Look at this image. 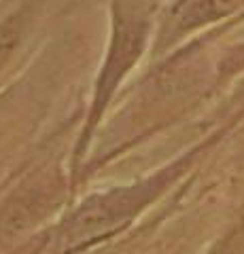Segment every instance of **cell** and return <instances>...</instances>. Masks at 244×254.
Returning a JSON list of instances; mask_svg holds the SVG:
<instances>
[{
	"label": "cell",
	"mask_w": 244,
	"mask_h": 254,
	"mask_svg": "<svg viewBox=\"0 0 244 254\" xmlns=\"http://www.w3.org/2000/svg\"><path fill=\"white\" fill-rule=\"evenodd\" d=\"M244 4V0H204L202 4H198L193 9V17L195 19H215L227 15L236 9H240Z\"/></svg>",
	"instance_id": "obj_1"
}]
</instances>
